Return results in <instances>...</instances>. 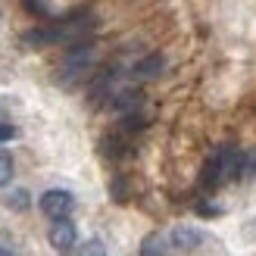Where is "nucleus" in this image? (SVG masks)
Listing matches in <instances>:
<instances>
[{
	"instance_id": "f257e3e1",
	"label": "nucleus",
	"mask_w": 256,
	"mask_h": 256,
	"mask_svg": "<svg viewBox=\"0 0 256 256\" xmlns=\"http://www.w3.org/2000/svg\"><path fill=\"white\" fill-rule=\"evenodd\" d=\"M91 28H94V16L78 10V12H69L66 19H56L50 25L25 32V44L47 47V44H60V41H78V38H84Z\"/></svg>"
},
{
	"instance_id": "f03ea898",
	"label": "nucleus",
	"mask_w": 256,
	"mask_h": 256,
	"mask_svg": "<svg viewBox=\"0 0 256 256\" xmlns=\"http://www.w3.org/2000/svg\"><path fill=\"white\" fill-rule=\"evenodd\" d=\"M244 162H247V156L238 147H232V144L219 147L210 156V162L203 166V175H200L203 190H212V188H219L225 182H232V178H238L240 172H244Z\"/></svg>"
},
{
	"instance_id": "7ed1b4c3",
	"label": "nucleus",
	"mask_w": 256,
	"mask_h": 256,
	"mask_svg": "<svg viewBox=\"0 0 256 256\" xmlns=\"http://www.w3.org/2000/svg\"><path fill=\"white\" fill-rule=\"evenodd\" d=\"M38 206H41V212H44V216H50V219H66L69 210L75 206V197L69 194V190L54 188V190H44V194H41Z\"/></svg>"
},
{
	"instance_id": "20e7f679",
	"label": "nucleus",
	"mask_w": 256,
	"mask_h": 256,
	"mask_svg": "<svg viewBox=\"0 0 256 256\" xmlns=\"http://www.w3.org/2000/svg\"><path fill=\"white\" fill-rule=\"evenodd\" d=\"M91 62H94V44H78V47H72L69 54H66V60H62V75H66V82L84 75L88 69H91Z\"/></svg>"
},
{
	"instance_id": "39448f33",
	"label": "nucleus",
	"mask_w": 256,
	"mask_h": 256,
	"mask_svg": "<svg viewBox=\"0 0 256 256\" xmlns=\"http://www.w3.org/2000/svg\"><path fill=\"white\" fill-rule=\"evenodd\" d=\"M75 238H78V232H75V225L69 219H54V225H50V232H47L50 247L60 250V253H66L69 247H75Z\"/></svg>"
},
{
	"instance_id": "423d86ee",
	"label": "nucleus",
	"mask_w": 256,
	"mask_h": 256,
	"mask_svg": "<svg viewBox=\"0 0 256 256\" xmlns=\"http://www.w3.org/2000/svg\"><path fill=\"white\" fill-rule=\"evenodd\" d=\"M169 240H172L175 253H190L194 247H200L203 232H200V228H190V225H175L169 232Z\"/></svg>"
},
{
	"instance_id": "0eeeda50",
	"label": "nucleus",
	"mask_w": 256,
	"mask_h": 256,
	"mask_svg": "<svg viewBox=\"0 0 256 256\" xmlns=\"http://www.w3.org/2000/svg\"><path fill=\"white\" fill-rule=\"evenodd\" d=\"M140 256H175L169 232H153L140 240Z\"/></svg>"
},
{
	"instance_id": "6e6552de",
	"label": "nucleus",
	"mask_w": 256,
	"mask_h": 256,
	"mask_svg": "<svg viewBox=\"0 0 256 256\" xmlns=\"http://www.w3.org/2000/svg\"><path fill=\"white\" fill-rule=\"evenodd\" d=\"M162 72V56L160 54H150L147 60H140L134 66V75L138 78H156V75Z\"/></svg>"
},
{
	"instance_id": "1a4fd4ad",
	"label": "nucleus",
	"mask_w": 256,
	"mask_h": 256,
	"mask_svg": "<svg viewBox=\"0 0 256 256\" xmlns=\"http://www.w3.org/2000/svg\"><path fill=\"white\" fill-rule=\"evenodd\" d=\"M72 256H106V247H104V240H97V238H91V240H84V244L75 250Z\"/></svg>"
},
{
	"instance_id": "9d476101",
	"label": "nucleus",
	"mask_w": 256,
	"mask_h": 256,
	"mask_svg": "<svg viewBox=\"0 0 256 256\" xmlns=\"http://www.w3.org/2000/svg\"><path fill=\"white\" fill-rule=\"evenodd\" d=\"M12 182V156L6 150H0V188Z\"/></svg>"
},
{
	"instance_id": "9b49d317",
	"label": "nucleus",
	"mask_w": 256,
	"mask_h": 256,
	"mask_svg": "<svg viewBox=\"0 0 256 256\" xmlns=\"http://www.w3.org/2000/svg\"><path fill=\"white\" fill-rule=\"evenodd\" d=\"M6 203L12 210H25L28 206V194H25V190H12V194H6Z\"/></svg>"
},
{
	"instance_id": "f8f14e48",
	"label": "nucleus",
	"mask_w": 256,
	"mask_h": 256,
	"mask_svg": "<svg viewBox=\"0 0 256 256\" xmlns=\"http://www.w3.org/2000/svg\"><path fill=\"white\" fill-rule=\"evenodd\" d=\"M10 138H16V128L6 125V122H0V144H4V140H10Z\"/></svg>"
},
{
	"instance_id": "ddd939ff",
	"label": "nucleus",
	"mask_w": 256,
	"mask_h": 256,
	"mask_svg": "<svg viewBox=\"0 0 256 256\" xmlns=\"http://www.w3.org/2000/svg\"><path fill=\"white\" fill-rule=\"evenodd\" d=\"M0 256H12V253H10V250H0Z\"/></svg>"
}]
</instances>
